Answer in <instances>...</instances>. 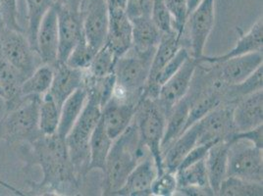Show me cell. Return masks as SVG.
<instances>
[{
  "instance_id": "6da1fadb",
  "label": "cell",
  "mask_w": 263,
  "mask_h": 196,
  "mask_svg": "<svg viewBox=\"0 0 263 196\" xmlns=\"http://www.w3.org/2000/svg\"><path fill=\"white\" fill-rule=\"evenodd\" d=\"M30 162L42 168L44 179L40 184H34L33 191L55 192V194H66L73 192L80 180L72 164L65 139L57 133L42 135L31 143Z\"/></svg>"
},
{
  "instance_id": "7a4b0ae2",
  "label": "cell",
  "mask_w": 263,
  "mask_h": 196,
  "mask_svg": "<svg viewBox=\"0 0 263 196\" xmlns=\"http://www.w3.org/2000/svg\"><path fill=\"white\" fill-rule=\"evenodd\" d=\"M148 154L132 122L128 129L113 141L102 171V194L114 195L124 185L134 168Z\"/></svg>"
},
{
  "instance_id": "3957f363",
  "label": "cell",
  "mask_w": 263,
  "mask_h": 196,
  "mask_svg": "<svg viewBox=\"0 0 263 196\" xmlns=\"http://www.w3.org/2000/svg\"><path fill=\"white\" fill-rule=\"evenodd\" d=\"M154 52L140 53L131 48L117 58L114 66L115 86L112 97L138 105L145 87Z\"/></svg>"
},
{
  "instance_id": "277c9868",
  "label": "cell",
  "mask_w": 263,
  "mask_h": 196,
  "mask_svg": "<svg viewBox=\"0 0 263 196\" xmlns=\"http://www.w3.org/2000/svg\"><path fill=\"white\" fill-rule=\"evenodd\" d=\"M101 105L97 99L88 97L85 107L71 131L66 135L65 142L78 179L88 173L89 140L101 119Z\"/></svg>"
},
{
  "instance_id": "5b68a950",
  "label": "cell",
  "mask_w": 263,
  "mask_h": 196,
  "mask_svg": "<svg viewBox=\"0 0 263 196\" xmlns=\"http://www.w3.org/2000/svg\"><path fill=\"white\" fill-rule=\"evenodd\" d=\"M41 97L22 96L17 104L7 108L5 116L0 121V140L31 143L43 135L39 127Z\"/></svg>"
},
{
  "instance_id": "8992f818",
  "label": "cell",
  "mask_w": 263,
  "mask_h": 196,
  "mask_svg": "<svg viewBox=\"0 0 263 196\" xmlns=\"http://www.w3.org/2000/svg\"><path fill=\"white\" fill-rule=\"evenodd\" d=\"M133 123L140 142L148 150L156 164L158 174L164 171L161 142L166 125V114L156 99L142 98L137 106Z\"/></svg>"
},
{
  "instance_id": "52a82bcc",
  "label": "cell",
  "mask_w": 263,
  "mask_h": 196,
  "mask_svg": "<svg viewBox=\"0 0 263 196\" xmlns=\"http://www.w3.org/2000/svg\"><path fill=\"white\" fill-rule=\"evenodd\" d=\"M0 52L26 80L39 66L43 65L26 33L0 28Z\"/></svg>"
},
{
  "instance_id": "ba28073f",
  "label": "cell",
  "mask_w": 263,
  "mask_h": 196,
  "mask_svg": "<svg viewBox=\"0 0 263 196\" xmlns=\"http://www.w3.org/2000/svg\"><path fill=\"white\" fill-rule=\"evenodd\" d=\"M228 175L262 183V149L255 147L246 141L230 143L228 153Z\"/></svg>"
},
{
  "instance_id": "9c48e42d",
  "label": "cell",
  "mask_w": 263,
  "mask_h": 196,
  "mask_svg": "<svg viewBox=\"0 0 263 196\" xmlns=\"http://www.w3.org/2000/svg\"><path fill=\"white\" fill-rule=\"evenodd\" d=\"M234 105L235 103H222L197 121V145L229 142L236 132L233 122Z\"/></svg>"
},
{
  "instance_id": "30bf717a",
  "label": "cell",
  "mask_w": 263,
  "mask_h": 196,
  "mask_svg": "<svg viewBox=\"0 0 263 196\" xmlns=\"http://www.w3.org/2000/svg\"><path fill=\"white\" fill-rule=\"evenodd\" d=\"M214 23L215 0H201L197 7L189 14L186 28H187L189 46L192 50L190 52L192 57L198 59L203 55Z\"/></svg>"
},
{
  "instance_id": "8fae6325",
  "label": "cell",
  "mask_w": 263,
  "mask_h": 196,
  "mask_svg": "<svg viewBox=\"0 0 263 196\" xmlns=\"http://www.w3.org/2000/svg\"><path fill=\"white\" fill-rule=\"evenodd\" d=\"M58 18L59 51L58 62L65 63L67 58L74 47L82 40L86 38L84 33V13L75 11L54 3Z\"/></svg>"
},
{
  "instance_id": "7c38bea8",
  "label": "cell",
  "mask_w": 263,
  "mask_h": 196,
  "mask_svg": "<svg viewBox=\"0 0 263 196\" xmlns=\"http://www.w3.org/2000/svg\"><path fill=\"white\" fill-rule=\"evenodd\" d=\"M197 63L196 58L190 56L175 74L159 88L156 101L166 115L187 93Z\"/></svg>"
},
{
  "instance_id": "4fadbf2b",
  "label": "cell",
  "mask_w": 263,
  "mask_h": 196,
  "mask_svg": "<svg viewBox=\"0 0 263 196\" xmlns=\"http://www.w3.org/2000/svg\"><path fill=\"white\" fill-rule=\"evenodd\" d=\"M109 9L106 0H87L84 10V33L88 45L98 51L106 41Z\"/></svg>"
},
{
  "instance_id": "5bb4252c",
  "label": "cell",
  "mask_w": 263,
  "mask_h": 196,
  "mask_svg": "<svg viewBox=\"0 0 263 196\" xmlns=\"http://www.w3.org/2000/svg\"><path fill=\"white\" fill-rule=\"evenodd\" d=\"M262 52H254L209 64L215 75L231 87L240 84L251 76L258 67L262 65Z\"/></svg>"
},
{
  "instance_id": "9a60e30c",
  "label": "cell",
  "mask_w": 263,
  "mask_h": 196,
  "mask_svg": "<svg viewBox=\"0 0 263 196\" xmlns=\"http://www.w3.org/2000/svg\"><path fill=\"white\" fill-rule=\"evenodd\" d=\"M59 33L54 5L46 12L36 33V52L42 64L54 67L58 62Z\"/></svg>"
},
{
  "instance_id": "2e32d148",
  "label": "cell",
  "mask_w": 263,
  "mask_h": 196,
  "mask_svg": "<svg viewBox=\"0 0 263 196\" xmlns=\"http://www.w3.org/2000/svg\"><path fill=\"white\" fill-rule=\"evenodd\" d=\"M109 24L105 45L119 58L127 53L133 45L132 22L126 9L108 7Z\"/></svg>"
},
{
  "instance_id": "e0dca14e",
  "label": "cell",
  "mask_w": 263,
  "mask_h": 196,
  "mask_svg": "<svg viewBox=\"0 0 263 196\" xmlns=\"http://www.w3.org/2000/svg\"><path fill=\"white\" fill-rule=\"evenodd\" d=\"M157 174L156 164L148 154L134 168L124 185L114 195H152L151 187Z\"/></svg>"
},
{
  "instance_id": "ac0fdd59",
  "label": "cell",
  "mask_w": 263,
  "mask_h": 196,
  "mask_svg": "<svg viewBox=\"0 0 263 196\" xmlns=\"http://www.w3.org/2000/svg\"><path fill=\"white\" fill-rule=\"evenodd\" d=\"M135 104L111 97L101 111V122L107 134L114 141L128 129L137 110Z\"/></svg>"
},
{
  "instance_id": "d6986e66",
  "label": "cell",
  "mask_w": 263,
  "mask_h": 196,
  "mask_svg": "<svg viewBox=\"0 0 263 196\" xmlns=\"http://www.w3.org/2000/svg\"><path fill=\"white\" fill-rule=\"evenodd\" d=\"M233 122L236 131H248L262 125V90L236 101L233 108Z\"/></svg>"
},
{
  "instance_id": "ffe728a7",
  "label": "cell",
  "mask_w": 263,
  "mask_h": 196,
  "mask_svg": "<svg viewBox=\"0 0 263 196\" xmlns=\"http://www.w3.org/2000/svg\"><path fill=\"white\" fill-rule=\"evenodd\" d=\"M177 192L186 195H214L210 188L204 159L175 172Z\"/></svg>"
},
{
  "instance_id": "44dd1931",
  "label": "cell",
  "mask_w": 263,
  "mask_h": 196,
  "mask_svg": "<svg viewBox=\"0 0 263 196\" xmlns=\"http://www.w3.org/2000/svg\"><path fill=\"white\" fill-rule=\"evenodd\" d=\"M83 82L84 71L57 63L53 67V80L48 92L61 109L66 99L83 86Z\"/></svg>"
},
{
  "instance_id": "7402d4cb",
  "label": "cell",
  "mask_w": 263,
  "mask_h": 196,
  "mask_svg": "<svg viewBox=\"0 0 263 196\" xmlns=\"http://www.w3.org/2000/svg\"><path fill=\"white\" fill-rule=\"evenodd\" d=\"M263 24L262 17H260L253 24L248 33H241L236 45L227 53L216 56L202 55L197 59V62L201 63H216L221 62L233 57L241 55L250 54L254 52H262L263 47Z\"/></svg>"
},
{
  "instance_id": "603a6c76",
  "label": "cell",
  "mask_w": 263,
  "mask_h": 196,
  "mask_svg": "<svg viewBox=\"0 0 263 196\" xmlns=\"http://www.w3.org/2000/svg\"><path fill=\"white\" fill-rule=\"evenodd\" d=\"M229 145L227 142L213 144L204 159L209 185L214 195H217L220 185L228 175Z\"/></svg>"
},
{
  "instance_id": "cb8c5ba5",
  "label": "cell",
  "mask_w": 263,
  "mask_h": 196,
  "mask_svg": "<svg viewBox=\"0 0 263 196\" xmlns=\"http://www.w3.org/2000/svg\"><path fill=\"white\" fill-rule=\"evenodd\" d=\"M133 29L132 48L140 53L154 52L161 40L162 33L151 16L130 19Z\"/></svg>"
},
{
  "instance_id": "d4e9b609",
  "label": "cell",
  "mask_w": 263,
  "mask_h": 196,
  "mask_svg": "<svg viewBox=\"0 0 263 196\" xmlns=\"http://www.w3.org/2000/svg\"><path fill=\"white\" fill-rule=\"evenodd\" d=\"M190 108L191 98L186 93L178 103H176L172 107V109L166 115L164 135L161 142V152H164L165 150L186 131Z\"/></svg>"
},
{
  "instance_id": "484cf974",
  "label": "cell",
  "mask_w": 263,
  "mask_h": 196,
  "mask_svg": "<svg viewBox=\"0 0 263 196\" xmlns=\"http://www.w3.org/2000/svg\"><path fill=\"white\" fill-rule=\"evenodd\" d=\"M196 145H197V127L195 123L162 153L165 171L175 173L180 164Z\"/></svg>"
},
{
  "instance_id": "4316f807",
  "label": "cell",
  "mask_w": 263,
  "mask_h": 196,
  "mask_svg": "<svg viewBox=\"0 0 263 196\" xmlns=\"http://www.w3.org/2000/svg\"><path fill=\"white\" fill-rule=\"evenodd\" d=\"M183 42V37L176 31H173L171 33H162L161 40L154 51L149 76L146 85L152 84L154 82L155 76H157L161 69L178 52V50L182 46H184Z\"/></svg>"
},
{
  "instance_id": "83f0119b",
  "label": "cell",
  "mask_w": 263,
  "mask_h": 196,
  "mask_svg": "<svg viewBox=\"0 0 263 196\" xmlns=\"http://www.w3.org/2000/svg\"><path fill=\"white\" fill-rule=\"evenodd\" d=\"M88 99V93L84 86L67 98L60 109V120L56 133L65 139L78 120Z\"/></svg>"
},
{
  "instance_id": "f1b7e54d",
  "label": "cell",
  "mask_w": 263,
  "mask_h": 196,
  "mask_svg": "<svg viewBox=\"0 0 263 196\" xmlns=\"http://www.w3.org/2000/svg\"><path fill=\"white\" fill-rule=\"evenodd\" d=\"M112 143L113 140L107 134L100 119L89 140L88 172L93 170H100L102 172L104 170Z\"/></svg>"
},
{
  "instance_id": "f546056e",
  "label": "cell",
  "mask_w": 263,
  "mask_h": 196,
  "mask_svg": "<svg viewBox=\"0 0 263 196\" xmlns=\"http://www.w3.org/2000/svg\"><path fill=\"white\" fill-rule=\"evenodd\" d=\"M24 80L22 75L7 62L0 52V84L6 94L7 108L17 104L22 97L20 88Z\"/></svg>"
},
{
  "instance_id": "4dcf8cb0",
  "label": "cell",
  "mask_w": 263,
  "mask_h": 196,
  "mask_svg": "<svg viewBox=\"0 0 263 196\" xmlns=\"http://www.w3.org/2000/svg\"><path fill=\"white\" fill-rule=\"evenodd\" d=\"M53 80V68L48 65L39 66L31 76H28L21 85L20 92L22 96L37 95L46 93Z\"/></svg>"
},
{
  "instance_id": "1f68e13d",
  "label": "cell",
  "mask_w": 263,
  "mask_h": 196,
  "mask_svg": "<svg viewBox=\"0 0 263 196\" xmlns=\"http://www.w3.org/2000/svg\"><path fill=\"white\" fill-rule=\"evenodd\" d=\"M60 120V108L47 91L41 97L39 108V127L44 135H51L57 131Z\"/></svg>"
},
{
  "instance_id": "d6a6232c",
  "label": "cell",
  "mask_w": 263,
  "mask_h": 196,
  "mask_svg": "<svg viewBox=\"0 0 263 196\" xmlns=\"http://www.w3.org/2000/svg\"><path fill=\"white\" fill-rule=\"evenodd\" d=\"M217 195L262 196V183L228 175L220 185Z\"/></svg>"
},
{
  "instance_id": "836d02e7",
  "label": "cell",
  "mask_w": 263,
  "mask_h": 196,
  "mask_svg": "<svg viewBox=\"0 0 263 196\" xmlns=\"http://www.w3.org/2000/svg\"><path fill=\"white\" fill-rule=\"evenodd\" d=\"M55 0H26L28 8V30L26 34L30 44L36 51V33L44 15L53 5Z\"/></svg>"
},
{
  "instance_id": "e575fe53",
  "label": "cell",
  "mask_w": 263,
  "mask_h": 196,
  "mask_svg": "<svg viewBox=\"0 0 263 196\" xmlns=\"http://www.w3.org/2000/svg\"><path fill=\"white\" fill-rule=\"evenodd\" d=\"M263 66L258 67L252 75L248 76L240 84L231 86L227 91V102L236 103L240 98L250 95L256 91L262 90Z\"/></svg>"
},
{
  "instance_id": "d590c367",
  "label": "cell",
  "mask_w": 263,
  "mask_h": 196,
  "mask_svg": "<svg viewBox=\"0 0 263 196\" xmlns=\"http://www.w3.org/2000/svg\"><path fill=\"white\" fill-rule=\"evenodd\" d=\"M116 60L117 57L110 50L109 47L104 44L96 52L90 65L85 72L93 77H104L113 75Z\"/></svg>"
},
{
  "instance_id": "8d00e7d4",
  "label": "cell",
  "mask_w": 263,
  "mask_h": 196,
  "mask_svg": "<svg viewBox=\"0 0 263 196\" xmlns=\"http://www.w3.org/2000/svg\"><path fill=\"white\" fill-rule=\"evenodd\" d=\"M96 52L97 51L88 45L86 38H84L71 51L65 64L74 69L86 71L90 65Z\"/></svg>"
},
{
  "instance_id": "74e56055",
  "label": "cell",
  "mask_w": 263,
  "mask_h": 196,
  "mask_svg": "<svg viewBox=\"0 0 263 196\" xmlns=\"http://www.w3.org/2000/svg\"><path fill=\"white\" fill-rule=\"evenodd\" d=\"M167 10L172 18L173 29L182 37L185 33L186 20L189 16L187 0H163Z\"/></svg>"
},
{
  "instance_id": "f35d334b",
  "label": "cell",
  "mask_w": 263,
  "mask_h": 196,
  "mask_svg": "<svg viewBox=\"0 0 263 196\" xmlns=\"http://www.w3.org/2000/svg\"><path fill=\"white\" fill-rule=\"evenodd\" d=\"M152 195L172 196L177 192L175 173L163 171L157 174L151 187Z\"/></svg>"
},
{
  "instance_id": "ab89813d",
  "label": "cell",
  "mask_w": 263,
  "mask_h": 196,
  "mask_svg": "<svg viewBox=\"0 0 263 196\" xmlns=\"http://www.w3.org/2000/svg\"><path fill=\"white\" fill-rule=\"evenodd\" d=\"M0 19L6 29L26 33L18 22L17 0H0Z\"/></svg>"
},
{
  "instance_id": "60d3db41",
  "label": "cell",
  "mask_w": 263,
  "mask_h": 196,
  "mask_svg": "<svg viewBox=\"0 0 263 196\" xmlns=\"http://www.w3.org/2000/svg\"><path fill=\"white\" fill-rule=\"evenodd\" d=\"M151 17L161 33H171L175 31L173 29L171 15L167 10L163 0H154Z\"/></svg>"
},
{
  "instance_id": "b9f144b4",
  "label": "cell",
  "mask_w": 263,
  "mask_h": 196,
  "mask_svg": "<svg viewBox=\"0 0 263 196\" xmlns=\"http://www.w3.org/2000/svg\"><path fill=\"white\" fill-rule=\"evenodd\" d=\"M238 141H246L252 143L255 147L263 148V126H258L252 130L248 131H236L232 136L228 143L238 142Z\"/></svg>"
},
{
  "instance_id": "7bdbcfd3",
  "label": "cell",
  "mask_w": 263,
  "mask_h": 196,
  "mask_svg": "<svg viewBox=\"0 0 263 196\" xmlns=\"http://www.w3.org/2000/svg\"><path fill=\"white\" fill-rule=\"evenodd\" d=\"M154 0H127L126 12L130 19L151 16Z\"/></svg>"
},
{
  "instance_id": "ee69618b",
  "label": "cell",
  "mask_w": 263,
  "mask_h": 196,
  "mask_svg": "<svg viewBox=\"0 0 263 196\" xmlns=\"http://www.w3.org/2000/svg\"><path fill=\"white\" fill-rule=\"evenodd\" d=\"M217 143V142H216ZM215 143H204V144H198L196 145L189 154L185 157V159L182 161V163L180 164L179 169H183L189 165H192V164L196 163L197 161H200V160H203L205 159V156L209 152V148Z\"/></svg>"
},
{
  "instance_id": "f6af8a7d",
  "label": "cell",
  "mask_w": 263,
  "mask_h": 196,
  "mask_svg": "<svg viewBox=\"0 0 263 196\" xmlns=\"http://www.w3.org/2000/svg\"><path fill=\"white\" fill-rule=\"evenodd\" d=\"M54 3L69 9L84 13L87 0H55Z\"/></svg>"
},
{
  "instance_id": "bcb514c9",
  "label": "cell",
  "mask_w": 263,
  "mask_h": 196,
  "mask_svg": "<svg viewBox=\"0 0 263 196\" xmlns=\"http://www.w3.org/2000/svg\"><path fill=\"white\" fill-rule=\"evenodd\" d=\"M108 7H116V8H123L126 9L127 0H106Z\"/></svg>"
},
{
  "instance_id": "7dc6e473",
  "label": "cell",
  "mask_w": 263,
  "mask_h": 196,
  "mask_svg": "<svg viewBox=\"0 0 263 196\" xmlns=\"http://www.w3.org/2000/svg\"><path fill=\"white\" fill-rule=\"evenodd\" d=\"M0 185L3 186V187H5L6 189H8L9 191H11V192H13V193L16 194V195H25V193H23L21 190H19L18 188L14 187L13 185L7 184L6 182H4V181H2V180H0Z\"/></svg>"
},
{
  "instance_id": "c3c4849f",
  "label": "cell",
  "mask_w": 263,
  "mask_h": 196,
  "mask_svg": "<svg viewBox=\"0 0 263 196\" xmlns=\"http://www.w3.org/2000/svg\"><path fill=\"white\" fill-rule=\"evenodd\" d=\"M201 0H187V6H189V14L193 11L197 6V4L200 2Z\"/></svg>"
},
{
  "instance_id": "681fc988",
  "label": "cell",
  "mask_w": 263,
  "mask_h": 196,
  "mask_svg": "<svg viewBox=\"0 0 263 196\" xmlns=\"http://www.w3.org/2000/svg\"><path fill=\"white\" fill-rule=\"evenodd\" d=\"M0 97L3 98L4 100L6 99V94H5V91H4V88L1 86L0 84Z\"/></svg>"
},
{
  "instance_id": "f907efd6",
  "label": "cell",
  "mask_w": 263,
  "mask_h": 196,
  "mask_svg": "<svg viewBox=\"0 0 263 196\" xmlns=\"http://www.w3.org/2000/svg\"><path fill=\"white\" fill-rule=\"evenodd\" d=\"M2 27H4V26H3V23H2L1 19H0V28H2Z\"/></svg>"
}]
</instances>
